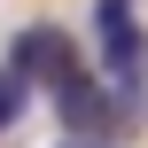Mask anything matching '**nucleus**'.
<instances>
[{
	"instance_id": "20e7f679",
	"label": "nucleus",
	"mask_w": 148,
	"mask_h": 148,
	"mask_svg": "<svg viewBox=\"0 0 148 148\" xmlns=\"http://www.w3.org/2000/svg\"><path fill=\"white\" fill-rule=\"evenodd\" d=\"M16 117H23V78H16L8 62H0V133H8Z\"/></svg>"
},
{
	"instance_id": "7ed1b4c3",
	"label": "nucleus",
	"mask_w": 148,
	"mask_h": 148,
	"mask_svg": "<svg viewBox=\"0 0 148 148\" xmlns=\"http://www.w3.org/2000/svg\"><path fill=\"white\" fill-rule=\"evenodd\" d=\"M55 109H62V125H70V133H117L125 94H117V86H101V78H70V86H55Z\"/></svg>"
},
{
	"instance_id": "f257e3e1",
	"label": "nucleus",
	"mask_w": 148,
	"mask_h": 148,
	"mask_svg": "<svg viewBox=\"0 0 148 148\" xmlns=\"http://www.w3.org/2000/svg\"><path fill=\"white\" fill-rule=\"evenodd\" d=\"M94 39H101V86H117L133 109L148 86V39L133 23V0H94Z\"/></svg>"
},
{
	"instance_id": "f03ea898",
	"label": "nucleus",
	"mask_w": 148,
	"mask_h": 148,
	"mask_svg": "<svg viewBox=\"0 0 148 148\" xmlns=\"http://www.w3.org/2000/svg\"><path fill=\"white\" fill-rule=\"evenodd\" d=\"M8 70L31 78V86H70V78H86V70H78V39H70L62 23H23L16 47H8Z\"/></svg>"
}]
</instances>
